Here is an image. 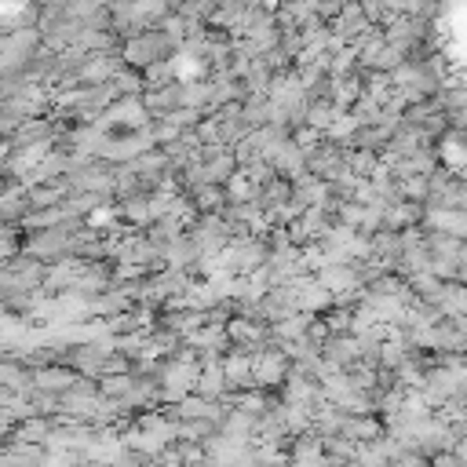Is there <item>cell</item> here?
<instances>
[{"instance_id":"cell-2","label":"cell","mask_w":467,"mask_h":467,"mask_svg":"<svg viewBox=\"0 0 467 467\" xmlns=\"http://www.w3.org/2000/svg\"><path fill=\"white\" fill-rule=\"evenodd\" d=\"M15 438H18V441H40V438H44V423H40V420H29V423H22Z\"/></svg>"},{"instance_id":"cell-1","label":"cell","mask_w":467,"mask_h":467,"mask_svg":"<svg viewBox=\"0 0 467 467\" xmlns=\"http://www.w3.org/2000/svg\"><path fill=\"white\" fill-rule=\"evenodd\" d=\"M66 383H69V372H55V368H44V372L36 376V387H44V390H55V387L62 390Z\"/></svg>"},{"instance_id":"cell-3","label":"cell","mask_w":467,"mask_h":467,"mask_svg":"<svg viewBox=\"0 0 467 467\" xmlns=\"http://www.w3.org/2000/svg\"><path fill=\"white\" fill-rule=\"evenodd\" d=\"M7 153H11V142H7V139H4V135H0V164H4V161H7Z\"/></svg>"}]
</instances>
